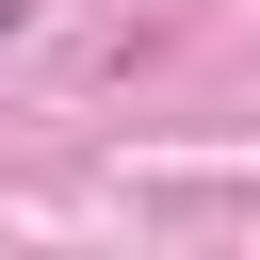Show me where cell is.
<instances>
[{
    "mask_svg": "<svg viewBox=\"0 0 260 260\" xmlns=\"http://www.w3.org/2000/svg\"><path fill=\"white\" fill-rule=\"evenodd\" d=\"M16 16H32V0H0V32H16Z\"/></svg>",
    "mask_w": 260,
    "mask_h": 260,
    "instance_id": "6da1fadb",
    "label": "cell"
}]
</instances>
